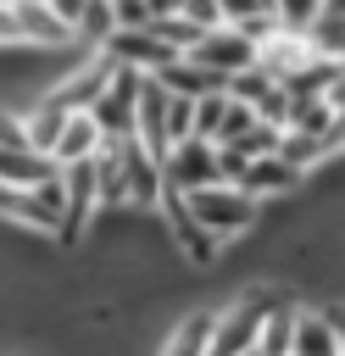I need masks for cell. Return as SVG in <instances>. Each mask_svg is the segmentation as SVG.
I'll use <instances>...</instances> for the list:
<instances>
[{
	"label": "cell",
	"mask_w": 345,
	"mask_h": 356,
	"mask_svg": "<svg viewBox=\"0 0 345 356\" xmlns=\"http://www.w3.org/2000/svg\"><path fill=\"white\" fill-rule=\"evenodd\" d=\"M189 211L217 234V239H245L262 217V200L245 195L239 184H206V189H189Z\"/></svg>",
	"instance_id": "6da1fadb"
},
{
	"label": "cell",
	"mask_w": 345,
	"mask_h": 356,
	"mask_svg": "<svg viewBox=\"0 0 345 356\" xmlns=\"http://www.w3.org/2000/svg\"><path fill=\"white\" fill-rule=\"evenodd\" d=\"M145 78H150V72H134V67H122V61L111 67L100 100L89 106L106 139H128V134H134V111H139V89H145Z\"/></svg>",
	"instance_id": "7a4b0ae2"
},
{
	"label": "cell",
	"mask_w": 345,
	"mask_h": 356,
	"mask_svg": "<svg viewBox=\"0 0 345 356\" xmlns=\"http://www.w3.org/2000/svg\"><path fill=\"white\" fill-rule=\"evenodd\" d=\"M161 172H167V184L172 189H206V184H223L217 178V145L211 139H200V134H189V139H178L167 156H161Z\"/></svg>",
	"instance_id": "3957f363"
},
{
	"label": "cell",
	"mask_w": 345,
	"mask_h": 356,
	"mask_svg": "<svg viewBox=\"0 0 345 356\" xmlns=\"http://www.w3.org/2000/svg\"><path fill=\"white\" fill-rule=\"evenodd\" d=\"M317 61V50H312V39L300 33V28H273L267 39H256V67L273 78V83H289L295 72H306Z\"/></svg>",
	"instance_id": "277c9868"
},
{
	"label": "cell",
	"mask_w": 345,
	"mask_h": 356,
	"mask_svg": "<svg viewBox=\"0 0 345 356\" xmlns=\"http://www.w3.org/2000/svg\"><path fill=\"white\" fill-rule=\"evenodd\" d=\"M122 189H128V206H134V211H156V206H161V189H167L161 156H150L134 134L122 139Z\"/></svg>",
	"instance_id": "5b68a950"
},
{
	"label": "cell",
	"mask_w": 345,
	"mask_h": 356,
	"mask_svg": "<svg viewBox=\"0 0 345 356\" xmlns=\"http://www.w3.org/2000/svg\"><path fill=\"white\" fill-rule=\"evenodd\" d=\"M306 178H312V172H300L295 161H284V156L273 150V156H250V167H245V178H239V189H245V195H256V200L267 206V200L300 195V189H306Z\"/></svg>",
	"instance_id": "8992f818"
},
{
	"label": "cell",
	"mask_w": 345,
	"mask_h": 356,
	"mask_svg": "<svg viewBox=\"0 0 345 356\" xmlns=\"http://www.w3.org/2000/svg\"><path fill=\"white\" fill-rule=\"evenodd\" d=\"M100 50H106L111 61L134 67V72H150V78H156V72H161V67L178 56V50H172V44H161L150 28H111V39H106Z\"/></svg>",
	"instance_id": "52a82bcc"
},
{
	"label": "cell",
	"mask_w": 345,
	"mask_h": 356,
	"mask_svg": "<svg viewBox=\"0 0 345 356\" xmlns=\"http://www.w3.org/2000/svg\"><path fill=\"white\" fill-rule=\"evenodd\" d=\"M184 56H195L200 67H211V72H239V67H250L256 61V44L239 33V28H228V22H217V28H206L200 33V44H189Z\"/></svg>",
	"instance_id": "ba28073f"
},
{
	"label": "cell",
	"mask_w": 345,
	"mask_h": 356,
	"mask_svg": "<svg viewBox=\"0 0 345 356\" xmlns=\"http://www.w3.org/2000/svg\"><path fill=\"white\" fill-rule=\"evenodd\" d=\"M17 6V28H22V44L56 56V50H72V28L45 6V0H11Z\"/></svg>",
	"instance_id": "9c48e42d"
},
{
	"label": "cell",
	"mask_w": 345,
	"mask_h": 356,
	"mask_svg": "<svg viewBox=\"0 0 345 356\" xmlns=\"http://www.w3.org/2000/svg\"><path fill=\"white\" fill-rule=\"evenodd\" d=\"M289 356H345L339 345V328L323 306H300L295 312V339H289Z\"/></svg>",
	"instance_id": "30bf717a"
},
{
	"label": "cell",
	"mask_w": 345,
	"mask_h": 356,
	"mask_svg": "<svg viewBox=\"0 0 345 356\" xmlns=\"http://www.w3.org/2000/svg\"><path fill=\"white\" fill-rule=\"evenodd\" d=\"M100 122H95V111H67V122H61V134H56V145H50V161L56 167H67V161H89L95 150H100Z\"/></svg>",
	"instance_id": "8fae6325"
},
{
	"label": "cell",
	"mask_w": 345,
	"mask_h": 356,
	"mask_svg": "<svg viewBox=\"0 0 345 356\" xmlns=\"http://www.w3.org/2000/svg\"><path fill=\"white\" fill-rule=\"evenodd\" d=\"M156 83H161V89H172V95H189V100L228 89V78H223V72H211V67H200L195 56H172V61L156 72Z\"/></svg>",
	"instance_id": "7c38bea8"
},
{
	"label": "cell",
	"mask_w": 345,
	"mask_h": 356,
	"mask_svg": "<svg viewBox=\"0 0 345 356\" xmlns=\"http://www.w3.org/2000/svg\"><path fill=\"white\" fill-rule=\"evenodd\" d=\"M50 172H56L50 156H39V150H28V145H0V184H6V189H33V184H45Z\"/></svg>",
	"instance_id": "4fadbf2b"
},
{
	"label": "cell",
	"mask_w": 345,
	"mask_h": 356,
	"mask_svg": "<svg viewBox=\"0 0 345 356\" xmlns=\"http://www.w3.org/2000/svg\"><path fill=\"white\" fill-rule=\"evenodd\" d=\"M306 39H312V50H317V56H328V61H339V67H345V11L317 6V17H312V28H306Z\"/></svg>",
	"instance_id": "5bb4252c"
},
{
	"label": "cell",
	"mask_w": 345,
	"mask_h": 356,
	"mask_svg": "<svg viewBox=\"0 0 345 356\" xmlns=\"http://www.w3.org/2000/svg\"><path fill=\"white\" fill-rule=\"evenodd\" d=\"M295 312H300V306H273V312L262 317V334H256V350H262V356H289Z\"/></svg>",
	"instance_id": "9a60e30c"
},
{
	"label": "cell",
	"mask_w": 345,
	"mask_h": 356,
	"mask_svg": "<svg viewBox=\"0 0 345 356\" xmlns=\"http://www.w3.org/2000/svg\"><path fill=\"white\" fill-rule=\"evenodd\" d=\"M150 33H156L161 44H172V50L184 56L189 44H200V33H206V28H200V22H189L184 11H161V17H150Z\"/></svg>",
	"instance_id": "2e32d148"
},
{
	"label": "cell",
	"mask_w": 345,
	"mask_h": 356,
	"mask_svg": "<svg viewBox=\"0 0 345 356\" xmlns=\"http://www.w3.org/2000/svg\"><path fill=\"white\" fill-rule=\"evenodd\" d=\"M189 134H195V100L167 89V150H172L178 139H189Z\"/></svg>",
	"instance_id": "e0dca14e"
},
{
	"label": "cell",
	"mask_w": 345,
	"mask_h": 356,
	"mask_svg": "<svg viewBox=\"0 0 345 356\" xmlns=\"http://www.w3.org/2000/svg\"><path fill=\"white\" fill-rule=\"evenodd\" d=\"M278 139H284V128H278V122H262V117H256V122H250V128H245L239 139H228V145H239L245 156H273V150H278Z\"/></svg>",
	"instance_id": "ac0fdd59"
},
{
	"label": "cell",
	"mask_w": 345,
	"mask_h": 356,
	"mask_svg": "<svg viewBox=\"0 0 345 356\" xmlns=\"http://www.w3.org/2000/svg\"><path fill=\"white\" fill-rule=\"evenodd\" d=\"M250 122H256V106H250V100H234V95H228V106H223V122H217V139H211V145H228V139H239V134H245Z\"/></svg>",
	"instance_id": "d6986e66"
},
{
	"label": "cell",
	"mask_w": 345,
	"mask_h": 356,
	"mask_svg": "<svg viewBox=\"0 0 345 356\" xmlns=\"http://www.w3.org/2000/svg\"><path fill=\"white\" fill-rule=\"evenodd\" d=\"M223 106H228V89H217V95H200V100H195V134H200V139H217Z\"/></svg>",
	"instance_id": "ffe728a7"
},
{
	"label": "cell",
	"mask_w": 345,
	"mask_h": 356,
	"mask_svg": "<svg viewBox=\"0 0 345 356\" xmlns=\"http://www.w3.org/2000/svg\"><path fill=\"white\" fill-rule=\"evenodd\" d=\"M317 6L323 0H273V17H278V28H312V17H317Z\"/></svg>",
	"instance_id": "44dd1931"
},
{
	"label": "cell",
	"mask_w": 345,
	"mask_h": 356,
	"mask_svg": "<svg viewBox=\"0 0 345 356\" xmlns=\"http://www.w3.org/2000/svg\"><path fill=\"white\" fill-rule=\"evenodd\" d=\"M245 167H250V156H245L239 145H217V178H223V184H239Z\"/></svg>",
	"instance_id": "7402d4cb"
},
{
	"label": "cell",
	"mask_w": 345,
	"mask_h": 356,
	"mask_svg": "<svg viewBox=\"0 0 345 356\" xmlns=\"http://www.w3.org/2000/svg\"><path fill=\"white\" fill-rule=\"evenodd\" d=\"M111 22L117 28H150V6L145 0H111Z\"/></svg>",
	"instance_id": "603a6c76"
},
{
	"label": "cell",
	"mask_w": 345,
	"mask_h": 356,
	"mask_svg": "<svg viewBox=\"0 0 345 356\" xmlns=\"http://www.w3.org/2000/svg\"><path fill=\"white\" fill-rule=\"evenodd\" d=\"M178 11H184L189 22H200V28H217V22H223V0H184Z\"/></svg>",
	"instance_id": "cb8c5ba5"
},
{
	"label": "cell",
	"mask_w": 345,
	"mask_h": 356,
	"mask_svg": "<svg viewBox=\"0 0 345 356\" xmlns=\"http://www.w3.org/2000/svg\"><path fill=\"white\" fill-rule=\"evenodd\" d=\"M262 11H273V6L267 0H223V22L228 28H239L245 17H262Z\"/></svg>",
	"instance_id": "d4e9b609"
},
{
	"label": "cell",
	"mask_w": 345,
	"mask_h": 356,
	"mask_svg": "<svg viewBox=\"0 0 345 356\" xmlns=\"http://www.w3.org/2000/svg\"><path fill=\"white\" fill-rule=\"evenodd\" d=\"M11 44H22V28H17V6L0 0V50H11Z\"/></svg>",
	"instance_id": "484cf974"
},
{
	"label": "cell",
	"mask_w": 345,
	"mask_h": 356,
	"mask_svg": "<svg viewBox=\"0 0 345 356\" xmlns=\"http://www.w3.org/2000/svg\"><path fill=\"white\" fill-rule=\"evenodd\" d=\"M45 6H50V11L72 28V33H78V22H83V11H89V0H45Z\"/></svg>",
	"instance_id": "4316f807"
},
{
	"label": "cell",
	"mask_w": 345,
	"mask_h": 356,
	"mask_svg": "<svg viewBox=\"0 0 345 356\" xmlns=\"http://www.w3.org/2000/svg\"><path fill=\"white\" fill-rule=\"evenodd\" d=\"M323 100L334 106V117H345V67H339V72L328 78V89H323Z\"/></svg>",
	"instance_id": "83f0119b"
},
{
	"label": "cell",
	"mask_w": 345,
	"mask_h": 356,
	"mask_svg": "<svg viewBox=\"0 0 345 356\" xmlns=\"http://www.w3.org/2000/svg\"><path fill=\"white\" fill-rule=\"evenodd\" d=\"M145 6H150V17H161V11H178L184 0H145Z\"/></svg>",
	"instance_id": "f1b7e54d"
},
{
	"label": "cell",
	"mask_w": 345,
	"mask_h": 356,
	"mask_svg": "<svg viewBox=\"0 0 345 356\" xmlns=\"http://www.w3.org/2000/svg\"><path fill=\"white\" fill-rule=\"evenodd\" d=\"M239 356H262V350H239Z\"/></svg>",
	"instance_id": "f546056e"
}]
</instances>
